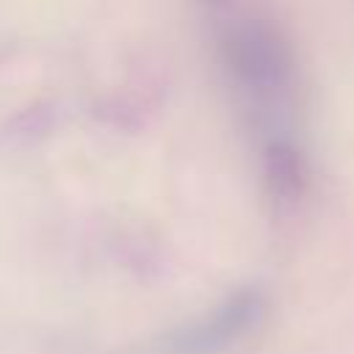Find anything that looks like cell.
Returning <instances> with one entry per match:
<instances>
[{
  "instance_id": "obj_1",
  "label": "cell",
  "mask_w": 354,
  "mask_h": 354,
  "mask_svg": "<svg viewBox=\"0 0 354 354\" xmlns=\"http://www.w3.org/2000/svg\"><path fill=\"white\" fill-rule=\"evenodd\" d=\"M260 315V296L254 290L232 296L213 315L185 329L174 343V354H213L238 340Z\"/></svg>"
}]
</instances>
